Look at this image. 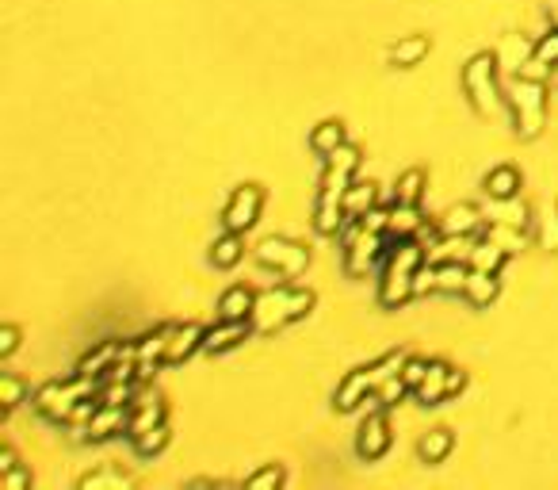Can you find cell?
Here are the masks:
<instances>
[{"mask_svg":"<svg viewBox=\"0 0 558 490\" xmlns=\"http://www.w3.org/2000/svg\"><path fill=\"white\" fill-rule=\"evenodd\" d=\"M360 146H337L329 157H325V173H322V188H318V204H314V230L322 238H337L348 223V211H344V195L356 180V169H360Z\"/></svg>","mask_w":558,"mask_h":490,"instance_id":"obj_1","label":"cell"},{"mask_svg":"<svg viewBox=\"0 0 558 490\" xmlns=\"http://www.w3.org/2000/svg\"><path fill=\"white\" fill-rule=\"evenodd\" d=\"M424 265V245L414 238H402L390 245V257L379 280V306L386 311H398L402 303H409L417 295V272Z\"/></svg>","mask_w":558,"mask_h":490,"instance_id":"obj_2","label":"cell"},{"mask_svg":"<svg viewBox=\"0 0 558 490\" xmlns=\"http://www.w3.org/2000/svg\"><path fill=\"white\" fill-rule=\"evenodd\" d=\"M310 306H314V292H310V287L279 284V287H272V292L256 295V306H253V318L249 322H253L256 334H275V330H284V325L306 318Z\"/></svg>","mask_w":558,"mask_h":490,"instance_id":"obj_3","label":"cell"},{"mask_svg":"<svg viewBox=\"0 0 558 490\" xmlns=\"http://www.w3.org/2000/svg\"><path fill=\"white\" fill-rule=\"evenodd\" d=\"M96 395H100V379H88L81 372H73L65 379H50L46 387L35 391V410H39L46 422L65 425L73 417V410H77L85 398H96Z\"/></svg>","mask_w":558,"mask_h":490,"instance_id":"obj_4","label":"cell"},{"mask_svg":"<svg viewBox=\"0 0 558 490\" xmlns=\"http://www.w3.org/2000/svg\"><path fill=\"white\" fill-rule=\"evenodd\" d=\"M405 353H386V356H379L375 365H364V368H356V372H348L344 379H341V387H337V395H333V406H337L341 414H348V410H356L360 403H367V395H375L390 375H398L402 368H405Z\"/></svg>","mask_w":558,"mask_h":490,"instance_id":"obj_5","label":"cell"},{"mask_svg":"<svg viewBox=\"0 0 558 490\" xmlns=\"http://www.w3.org/2000/svg\"><path fill=\"white\" fill-rule=\"evenodd\" d=\"M341 238H344V272L352 280L367 276L371 265L383 257V249L394 245L390 230H375V226H367L360 219H348L344 230H341Z\"/></svg>","mask_w":558,"mask_h":490,"instance_id":"obj_6","label":"cell"},{"mask_svg":"<svg viewBox=\"0 0 558 490\" xmlns=\"http://www.w3.org/2000/svg\"><path fill=\"white\" fill-rule=\"evenodd\" d=\"M505 100L513 107V126H516L520 138H535L539 131H543V119H547V88H543V81L516 74Z\"/></svg>","mask_w":558,"mask_h":490,"instance_id":"obj_7","label":"cell"},{"mask_svg":"<svg viewBox=\"0 0 558 490\" xmlns=\"http://www.w3.org/2000/svg\"><path fill=\"white\" fill-rule=\"evenodd\" d=\"M463 88H467L478 115H497L501 107H509L505 93L497 85V54H474L471 65L463 69Z\"/></svg>","mask_w":558,"mask_h":490,"instance_id":"obj_8","label":"cell"},{"mask_svg":"<svg viewBox=\"0 0 558 490\" xmlns=\"http://www.w3.org/2000/svg\"><path fill=\"white\" fill-rule=\"evenodd\" d=\"M256 261L264 268H275L284 280L303 276L306 265H310V249L303 242H291V238H264L256 249Z\"/></svg>","mask_w":558,"mask_h":490,"instance_id":"obj_9","label":"cell"},{"mask_svg":"<svg viewBox=\"0 0 558 490\" xmlns=\"http://www.w3.org/2000/svg\"><path fill=\"white\" fill-rule=\"evenodd\" d=\"M386 448H390V417H386V406L371 395V410H367L364 425L356 433V456L360 460H379Z\"/></svg>","mask_w":558,"mask_h":490,"instance_id":"obj_10","label":"cell"},{"mask_svg":"<svg viewBox=\"0 0 558 490\" xmlns=\"http://www.w3.org/2000/svg\"><path fill=\"white\" fill-rule=\"evenodd\" d=\"M260 207H264V188H260V185H241V188L230 195L226 211H222V223H226V230L245 234V230L256 226Z\"/></svg>","mask_w":558,"mask_h":490,"instance_id":"obj_11","label":"cell"},{"mask_svg":"<svg viewBox=\"0 0 558 490\" xmlns=\"http://www.w3.org/2000/svg\"><path fill=\"white\" fill-rule=\"evenodd\" d=\"M164 422V395L161 391H142V395H135V403H130V425H126V437L135 441V437H142L145 429H154V425H161Z\"/></svg>","mask_w":558,"mask_h":490,"instance_id":"obj_12","label":"cell"},{"mask_svg":"<svg viewBox=\"0 0 558 490\" xmlns=\"http://www.w3.org/2000/svg\"><path fill=\"white\" fill-rule=\"evenodd\" d=\"M253 330L249 318H218V325H207V334H203V349L207 353H226L234 349L237 341H245Z\"/></svg>","mask_w":558,"mask_h":490,"instance_id":"obj_13","label":"cell"},{"mask_svg":"<svg viewBox=\"0 0 558 490\" xmlns=\"http://www.w3.org/2000/svg\"><path fill=\"white\" fill-rule=\"evenodd\" d=\"M130 425V406H96V414L88 417V425H85V437L88 441H107V437H115V433H126Z\"/></svg>","mask_w":558,"mask_h":490,"instance_id":"obj_14","label":"cell"},{"mask_svg":"<svg viewBox=\"0 0 558 490\" xmlns=\"http://www.w3.org/2000/svg\"><path fill=\"white\" fill-rule=\"evenodd\" d=\"M203 334H207V325H199V322L176 325V334L169 341V353H164V365H184L195 349H203Z\"/></svg>","mask_w":558,"mask_h":490,"instance_id":"obj_15","label":"cell"},{"mask_svg":"<svg viewBox=\"0 0 558 490\" xmlns=\"http://www.w3.org/2000/svg\"><path fill=\"white\" fill-rule=\"evenodd\" d=\"M482 226H486V219H482V207H474V204H459L436 223L440 238L443 234H482Z\"/></svg>","mask_w":558,"mask_h":490,"instance_id":"obj_16","label":"cell"},{"mask_svg":"<svg viewBox=\"0 0 558 490\" xmlns=\"http://www.w3.org/2000/svg\"><path fill=\"white\" fill-rule=\"evenodd\" d=\"M119 353H123V341H100L96 349H88L85 356H81V365H77V372L81 375H88V379H100L111 365L119 360Z\"/></svg>","mask_w":558,"mask_h":490,"instance_id":"obj_17","label":"cell"},{"mask_svg":"<svg viewBox=\"0 0 558 490\" xmlns=\"http://www.w3.org/2000/svg\"><path fill=\"white\" fill-rule=\"evenodd\" d=\"M448 375H452V365H443V360H433L429 365V375H424V384L414 391L424 406H440L443 398H448Z\"/></svg>","mask_w":558,"mask_h":490,"instance_id":"obj_18","label":"cell"},{"mask_svg":"<svg viewBox=\"0 0 558 490\" xmlns=\"http://www.w3.org/2000/svg\"><path fill=\"white\" fill-rule=\"evenodd\" d=\"M424 230L421 219V204H394L390 207V238L402 242V238H414V234Z\"/></svg>","mask_w":558,"mask_h":490,"instance_id":"obj_19","label":"cell"},{"mask_svg":"<svg viewBox=\"0 0 558 490\" xmlns=\"http://www.w3.org/2000/svg\"><path fill=\"white\" fill-rule=\"evenodd\" d=\"M253 306H256V292L245 284H234L226 295L218 299V318H253Z\"/></svg>","mask_w":558,"mask_h":490,"instance_id":"obj_20","label":"cell"},{"mask_svg":"<svg viewBox=\"0 0 558 490\" xmlns=\"http://www.w3.org/2000/svg\"><path fill=\"white\" fill-rule=\"evenodd\" d=\"M463 295H467L474 306H490L497 299V272L471 268V280H467V287H463Z\"/></svg>","mask_w":558,"mask_h":490,"instance_id":"obj_21","label":"cell"},{"mask_svg":"<svg viewBox=\"0 0 558 490\" xmlns=\"http://www.w3.org/2000/svg\"><path fill=\"white\" fill-rule=\"evenodd\" d=\"M241 257H245V242H241L237 230H226L222 238H214V245H211V265L214 268H234Z\"/></svg>","mask_w":558,"mask_h":490,"instance_id":"obj_22","label":"cell"},{"mask_svg":"<svg viewBox=\"0 0 558 490\" xmlns=\"http://www.w3.org/2000/svg\"><path fill=\"white\" fill-rule=\"evenodd\" d=\"M482 188H486L490 199H513L516 188H520V173L513 165H497L486 173V180H482Z\"/></svg>","mask_w":558,"mask_h":490,"instance_id":"obj_23","label":"cell"},{"mask_svg":"<svg viewBox=\"0 0 558 490\" xmlns=\"http://www.w3.org/2000/svg\"><path fill=\"white\" fill-rule=\"evenodd\" d=\"M310 146H314V154L329 157L337 146H344V123H341V119H325V123H318V126H314V135H310Z\"/></svg>","mask_w":558,"mask_h":490,"instance_id":"obj_24","label":"cell"},{"mask_svg":"<svg viewBox=\"0 0 558 490\" xmlns=\"http://www.w3.org/2000/svg\"><path fill=\"white\" fill-rule=\"evenodd\" d=\"M424 54H429V35H409V39L390 46V65H417Z\"/></svg>","mask_w":558,"mask_h":490,"instance_id":"obj_25","label":"cell"},{"mask_svg":"<svg viewBox=\"0 0 558 490\" xmlns=\"http://www.w3.org/2000/svg\"><path fill=\"white\" fill-rule=\"evenodd\" d=\"M375 195H379V188L371 185V180H352V188H348V195H344L348 219H360V215H367L371 207H375Z\"/></svg>","mask_w":558,"mask_h":490,"instance_id":"obj_26","label":"cell"},{"mask_svg":"<svg viewBox=\"0 0 558 490\" xmlns=\"http://www.w3.org/2000/svg\"><path fill=\"white\" fill-rule=\"evenodd\" d=\"M505 257H509V249H501L497 242H490V238H482L478 234V242H474V249H471V268H486V272H501V265H505Z\"/></svg>","mask_w":558,"mask_h":490,"instance_id":"obj_27","label":"cell"},{"mask_svg":"<svg viewBox=\"0 0 558 490\" xmlns=\"http://www.w3.org/2000/svg\"><path fill=\"white\" fill-rule=\"evenodd\" d=\"M452 445H455L452 429H433V433H424V437H421V445H417V456H421L424 464H440V460L452 452Z\"/></svg>","mask_w":558,"mask_h":490,"instance_id":"obj_28","label":"cell"},{"mask_svg":"<svg viewBox=\"0 0 558 490\" xmlns=\"http://www.w3.org/2000/svg\"><path fill=\"white\" fill-rule=\"evenodd\" d=\"M424 185H429V176L424 169H405L398 176V188H394V204H421L424 195Z\"/></svg>","mask_w":558,"mask_h":490,"instance_id":"obj_29","label":"cell"},{"mask_svg":"<svg viewBox=\"0 0 558 490\" xmlns=\"http://www.w3.org/2000/svg\"><path fill=\"white\" fill-rule=\"evenodd\" d=\"M482 238L497 242L501 249H509V253L524 249V234H520V226H509V223H490V226H482Z\"/></svg>","mask_w":558,"mask_h":490,"instance_id":"obj_30","label":"cell"},{"mask_svg":"<svg viewBox=\"0 0 558 490\" xmlns=\"http://www.w3.org/2000/svg\"><path fill=\"white\" fill-rule=\"evenodd\" d=\"M130 445H135V452H138V456H145V460H150V456H157V452H161L164 445H169V425L161 422V425H154V429H145L142 437H135Z\"/></svg>","mask_w":558,"mask_h":490,"instance_id":"obj_31","label":"cell"},{"mask_svg":"<svg viewBox=\"0 0 558 490\" xmlns=\"http://www.w3.org/2000/svg\"><path fill=\"white\" fill-rule=\"evenodd\" d=\"M24 398H27V387H24V379H20V375H12V372L0 375V406H5V414L20 406Z\"/></svg>","mask_w":558,"mask_h":490,"instance_id":"obj_32","label":"cell"},{"mask_svg":"<svg viewBox=\"0 0 558 490\" xmlns=\"http://www.w3.org/2000/svg\"><path fill=\"white\" fill-rule=\"evenodd\" d=\"M405 395H409V384H405V379H402V372H398V375H390L386 384H383V387L375 391V398H379V403H383L386 410H390V406H398Z\"/></svg>","mask_w":558,"mask_h":490,"instance_id":"obj_33","label":"cell"},{"mask_svg":"<svg viewBox=\"0 0 558 490\" xmlns=\"http://www.w3.org/2000/svg\"><path fill=\"white\" fill-rule=\"evenodd\" d=\"M96 486H130V479L115 467H104V471H92V475L81 479V490H96Z\"/></svg>","mask_w":558,"mask_h":490,"instance_id":"obj_34","label":"cell"},{"mask_svg":"<svg viewBox=\"0 0 558 490\" xmlns=\"http://www.w3.org/2000/svg\"><path fill=\"white\" fill-rule=\"evenodd\" d=\"M429 365H433V360H421V356H409V360H405L402 379L409 384V391H417V387L424 384V375H429Z\"/></svg>","mask_w":558,"mask_h":490,"instance_id":"obj_35","label":"cell"},{"mask_svg":"<svg viewBox=\"0 0 558 490\" xmlns=\"http://www.w3.org/2000/svg\"><path fill=\"white\" fill-rule=\"evenodd\" d=\"M279 483H284V467H279V464L260 467L256 475H249V479H245V486H253V490H260V486H279Z\"/></svg>","mask_w":558,"mask_h":490,"instance_id":"obj_36","label":"cell"},{"mask_svg":"<svg viewBox=\"0 0 558 490\" xmlns=\"http://www.w3.org/2000/svg\"><path fill=\"white\" fill-rule=\"evenodd\" d=\"M0 486H5V490H24V486H31V471L15 464L12 471H5V475H0Z\"/></svg>","mask_w":558,"mask_h":490,"instance_id":"obj_37","label":"cell"},{"mask_svg":"<svg viewBox=\"0 0 558 490\" xmlns=\"http://www.w3.org/2000/svg\"><path fill=\"white\" fill-rule=\"evenodd\" d=\"M543 245L558 249V207H547V219H543Z\"/></svg>","mask_w":558,"mask_h":490,"instance_id":"obj_38","label":"cell"},{"mask_svg":"<svg viewBox=\"0 0 558 490\" xmlns=\"http://www.w3.org/2000/svg\"><path fill=\"white\" fill-rule=\"evenodd\" d=\"M15 349H20V330L5 325V330H0V356H12Z\"/></svg>","mask_w":558,"mask_h":490,"instance_id":"obj_39","label":"cell"},{"mask_svg":"<svg viewBox=\"0 0 558 490\" xmlns=\"http://www.w3.org/2000/svg\"><path fill=\"white\" fill-rule=\"evenodd\" d=\"M15 464H20V460H15V452L5 445V448H0V475H5V471H12Z\"/></svg>","mask_w":558,"mask_h":490,"instance_id":"obj_40","label":"cell"},{"mask_svg":"<svg viewBox=\"0 0 558 490\" xmlns=\"http://www.w3.org/2000/svg\"><path fill=\"white\" fill-rule=\"evenodd\" d=\"M463 387H467V375L452 368V375H448V395H455V391H463Z\"/></svg>","mask_w":558,"mask_h":490,"instance_id":"obj_41","label":"cell"}]
</instances>
